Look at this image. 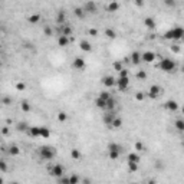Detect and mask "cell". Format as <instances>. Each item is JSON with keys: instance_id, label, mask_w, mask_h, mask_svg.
Wrapping results in <instances>:
<instances>
[{"instance_id": "obj_8", "label": "cell", "mask_w": 184, "mask_h": 184, "mask_svg": "<svg viewBox=\"0 0 184 184\" xmlns=\"http://www.w3.org/2000/svg\"><path fill=\"white\" fill-rule=\"evenodd\" d=\"M161 94H163V88L160 85H151L148 88V97L151 99H157L158 97H161Z\"/></svg>"}, {"instance_id": "obj_30", "label": "cell", "mask_w": 184, "mask_h": 184, "mask_svg": "<svg viewBox=\"0 0 184 184\" xmlns=\"http://www.w3.org/2000/svg\"><path fill=\"white\" fill-rule=\"evenodd\" d=\"M71 157L73 158V160H81V158H82V153H81V150H78V148H72Z\"/></svg>"}, {"instance_id": "obj_19", "label": "cell", "mask_w": 184, "mask_h": 184, "mask_svg": "<svg viewBox=\"0 0 184 184\" xmlns=\"http://www.w3.org/2000/svg\"><path fill=\"white\" fill-rule=\"evenodd\" d=\"M118 10H120V3L115 2V0L109 2L108 6H106V12H108V13H115V12H118Z\"/></svg>"}, {"instance_id": "obj_32", "label": "cell", "mask_w": 184, "mask_h": 184, "mask_svg": "<svg viewBox=\"0 0 184 184\" xmlns=\"http://www.w3.org/2000/svg\"><path fill=\"white\" fill-rule=\"evenodd\" d=\"M127 164H128V170H130L131 173H135V171H138V165H139V163L127 161Z\"/></svg>"}, {"instance_id": "obj_52", "label": "cell", "mask_w": 184, "mask_h": 184, "mask_svg": "<svg viewBox=\"0 0 184 184\" xmlns=\"http://www.w3.org/2000/svg\"><path fill=\"white\" fill-rule=\"evenodd\" d=\"M181 112H183V115H184V106H183V108H181Z\"/></svg>"}, {"instance_id": "obj_14", "label": "cell", "mask_w": 184, "mask_h": 184, "mask_svg": "<svg viewBox=\"0 0 184 184\" xmlns=\"http://www.w3.org/2000/svg\"><path fill=\"white\" fill-rule=\"evenodd\" d=\"M69 42H71L69 36H65V35H58L56 43H58V46H59V48H66V46L69 45Z\"/></svg>"}, {"instance_id": "obj_16", "label": "cell", "mask_w": 184, "mask_h": 184, "mask_svg": "<svg viewBox=\"0 0 184 184\" xmlns=\"http://www.w3.org/2000/svg\"><path fill=\"white\" fill-rule=\"evenodd\" d=\"M27 134H29L32 138H40V125H33V127H30Z\"/></svg>"}, {"instance_id": "obj_10", "label": "cell", "mask_w": 184, "mask_h": 184, "mask_svg": "<svg viewBox=\"0 0 184 184\" xmlns=\"http://www.w3.org/2000/svg\"><path fill=\"white\" fill-rule=\"evenodd\" d=\"M115 116H116L115 111H105V114L102 115V122L109 128L111 127V124H112V121L115 120Z\"/></svg>"}, {"instance_id": "obj_50", "label": "cell", "mask_w": 184, "mask_h": 184, "mask_svg": "<svg viewBox=\"0 0 184 184\" xmlns=\"http://www.w3.org/2000/svg\"><path fill=\"white\" fill-rule=\"evenodd\" d=\"M7 131H9V130H7V128H6V127H4L3 130H2V132H3V134H7Z\"/></svg>"}, {"instance_id": "obj_45", "label": "cell", "mask_w": 184, "mask_h": 184, "mask_svg": "<svg viewBox=\"0 0 184 184\" xmlns=\"http://www.w3.org/2000/svg\"><path fill=\"white\" fill-rule=\"evenodd\" d=\"M118 76H130V72H128V69H121V71H120V75H118Z\"/></svg>"}, {"instance_id": "obj_24", "label": "cell", "mask_w": 184, "mask_h": 184, "mask_svg": "<svg viewBox=\"0 0 184 184\" xmlns=\"http://www.w3.org/2000/svg\"><path fill=\"white\" fill-rule=\"evenodd\" d=\"M115 106H116V99L114 97H111L106 102V108L105 111H115Z\"/></svg>"}, {"instance_id": "obj_15", "label": "cell", "mask_w": 184, "mask_h": 184, "mask_svg": "<svg viewBox=\"0 0 184 184\" xmlns=\"http://www.w3.org/2000/svg\"><path fill=\"white\" fill-rule=\"evenodd\" d=\"M164 108L167 109V111H170V112H176L177 109H178V104H177V101H174V99H168V101L164 104Z\"/></svg>"}, {"instance_id": "obj_43", "label": "cell", "mask_w": 184, "mask_h": 184, "mask_svg": "<svg viewBox=\"0 0 184 184\" xmlns=\"http://www.w3.org/2000/svg\"><path fill=\"white\" fill-rule=\"evenodd\" d=\"M16 89H17V91H25V89H26V83L17 82V83H16Z\"/></svg>"}, {"instance_id": "obj_47", "label": "cell", "mask_w": 184, "mask_h": 184, "mask_svg": "<svg viewBox=\"0 0 184 184\" xmlns=\"http://www.w3.org/2000/svg\"><path fill=\"white\" fill-rule=\"evenodd\" d=\"M89 35L91 36H98V30L97 29H89Z\"/></svg>"}, {"instance_id": "obj_41", "label": "cell", "mask_w": 184, "mask_h": 184, "mask_svg": "<svg viewBox=\"0 0 184 184\" xmlns=\"http://www.w3.org/2000/svg\"><path fill=\"white\" fill-rule=\"evenodd\" d=\"M170 50H171L173 53H180L181 48L178 45H171V46H170Z\"/></svg>"}, {"instance_id": "obj_2", "label": "cell", "mask_w": 184, "mask_h": 184, "mask_svg": "<svg viewBox=\"0 0 184 184\" xmlns=\"http://www.w3.org/2000/svg\"><path fill=\"white\" fill-rule=\"evenodd\" d=\"M163 38L165 40H171V42H178L184 39V27L181 26H173L170 27L168 30H165Z\"/></svg>"}, {"instance_id": "obj_38", "label": "cell", "mask_w": 184, "mask_h": 184, "mask_svg": "<svg viewBox=\"0 0 184 184\" xmlns=\"http://www.w3.org/2000/svg\"><path fill=\"white\" fill-rule=\"evenodd\" d=\"M9 153H10L12 155H17L20 153V150H19V147H17V145H10V148H9Z\"/></svg>"}, {"instance_id": "obj_46", "label": "cell", "mask_w": 184, "mask_h": 184, "mask_svg": "<svg viewBox=\"0 0 184 184\" xmlns=\"http://www.w3.org/2000/svg\"><path fill=\"white\" fill-rule=\"evenodd\" d=\"M134 4L137 7H143L144 6V0H134Z\"/></svg>"}, {"instance_id": "obj_31", "label": "cell", "mask_w": 184, "mask_h": 184, "mask_svg": "<svg viewBox=\"0 0 184 184\" xmlns=\"http://www.w3.org/2000/svg\"><path fill=\"white\" fill-rule=\"evenodd\" d=\"M174 127H176L177 131H184V120L183 118H178V120L174 121Z\"/></svg>"}, {"instance_id": "obj_11", "label": "cell", "mask_w": 184, "mask_h": 184, "mask_svg": "<svg viewBox=\"0 0 184 184\" xmlns=\"http://www.w3.org/2000/svg\"><path fill=\"white\" fill-rule=\"evenodd\" d=\"M130 60L134 66H138L141 62H143V52H138V50H134V52L130 55Z\"/></svg>"}, {"instance_id": "obj_37", "label": "cell", "mask_w": 184, "mask_h": 184, "mask_svg": "<svg viewBox=\"0 0 184 184\" xmlns=\"http://www.w3.org/2000/svg\"><path fill=\"white\" fill-rule=\"evenodd\" d=\"M163 3L167 6V7H176V4H177V0H163Z\"/></svg>"}, {"instance_id": "obj_6", "label": "cell", "mask_w": 184, "mask_h": 184, "mask_svg": "<svg viewBox=\"0 0 184 184\" xmlns=\"http://www.w3.org/2000/svg\"><path fill=\"white\" fill-rule=\"evenodd\" d=\"M115 87H116V89L121 91V92L127 91L128 87H130V76H118V78H116Z\"/></svg>"}, {"instance_id": "obj_1", "label": "cell", "mask_w": 184, "mask_h": 184, "mask_svg": "<svg viewBox=\"0 0 184 184\" xmlns=\"http://www.w3.org/2000/svg\"><path fill=\"white\" fill-rule=\"evenodd\" d=\"M38 155L42 161H52L56 158L58 150L53 145H40L38 148Z\"/></svg>"}, {"instance_id": "obj_26", "label": "cell", "mask_w": 184, "mask_h": 184, "mask_svg": "<svg viewBox=\"0 0 184 184\" xmlns=\"http://www.w3.org/2000/svg\"><path fill=\"white\" fill-rule=\"evenodd\" d=\"M121 127H122V120H121L120 116L116 115L115 120L112 121V124H111V127H109V128H112V130H120Z\"/></svg>"}, {"instance_id": "obj_28", "label": "cell", "mask_w": 184, "mask_h": 184, "mask_svg": "<svg viewBox=\"0 0 184 184\" xmlns=\"http://www.w3.org/2000/svg\"><path fill=\"white\" fill-rule=\"evenodd\" d=\"M104 35H105L108 39H111V40H114V39L116 38V32L114 29H111V27H108V29L104 30Z\"/></svg>"}, {"instance_id": "obj_35", "label": "cell", "mask_w": 184, "mask_h": 184, "mask_svg": "<svg viewBox=\"0 0 184 184\" xmlns=\"http://www.w3.org/2000/svg\"><path fill=\"white\" fill-rule=\"evenodd\" d=\"M20 109H22L23 112H29V111H30L29 101H22V104H20Z\"/></svg>"}, {"instance_id": "obj_39", "label": "cell", "mask_w": 184, "mask_h": 184, "mask_svg": "<svg viewBox=\"0 0 184 184\" xmlns=\"http://www.w3.org/2000/svg\"><path fill=\"white\" fill-rule=\"evenodd\" d=\"M43 33H45V36L50 38V36H53V29L50 26H46L45 29H43Z\"/></svg>"}, {"instance_id": "obj_36", "label": "cell", "mask_w": 184, "mask_h": 184, "mask_svg": "<svg viewBox=\"0 0 184 184\" xmlns=\"http://www.w3.org/2000/svg\"><path fill=\"white\" fill-rule=\"evenodd\" d=\"M79 183H81V178H79L76 174L69 176V184H79Z\"/></svg>"}, {"instance_id": "obj_18", "label": "cell", "mask_w": 184, "mask_h": 184, "mask_svg": "<svg viewBox=\"0 0 184 184\" xmlns=\"http://www.w3.org/2000/svg\"><path fill=\"white\" fill-rule=\"evenodd\" d=\"M55 20H56L58 25H65V23H66V13H65V10H59V12H58Z\"/></svg>"}, {"instance_id": "obj_4", "label": "cell", "mask_w": 184, "mask_h": 184, "mask_svg": "<svg viewBox=\"0 0 184 184\" xmlns=\"http://www.w3.org/2000/svg\"><path fill=\"white\" fill-rule=\"evenodd\" d=\"M106 150H108V157L111 158V160H118L120 158V155L122 154V145L118 143H109L108 145H106Z\"/></svg>"}, {"instance_id": "obj_3", "label": "cell", "mask_w": 184, "mask_h": 184, "mask_svg": "<svg viewBox=\"0 0 184 184\" xmlns=\"http://www.w3.org/2000/svg\"><path fill=\"white\" fill-rule=\"evenodd\" d=\"M158 69L164 72V73H173L177 69V64L176 60L171 59V58H163L160 60V64H158Z\"/></svg>"}, {"instance_id": "obj_12", "label": "cell", "mask_w": 184, "mask_h": 184, "mask_svg": "<svg viewBox=\"0 0 184 184\" xmlns=\"http://www.w3.org/2000/svg\"><path fill=\"white\" fill-rule=\"evenodd\" d=\"M101 82L105 88H112V87H115L116 79H115V76H112V75H105L101 79Z\"/></svg>"}, {"instance_id": "obj_48", "label": "cell", "mask_w": 184, "mask_h": 184, "mask_svg": "<svg viewBox=\"0 0 184 184\" xmlns=\"http://www.w3.org/2000/svg\"><path fill=\"white\" fill-rule=\"evenodd\" d=\"M10 102H12L10 98H3V104H4V105H10Z\"/></svg>"}, {"instance_id": "obj_40", "label": "cell", "mask_w": 184, "mask_h": 184, "mask_svg": "<svg viewBox=\"0 0 184 184\" xmlns=\"http://www.w3.org/2000/svg\"><path fill=\"white\" fill-rule=\"evenodd\" d=\"M112 68L115 69V71L120 72L121 69H124V66H122V64H121L120 60H116V62H114V64H112Z\"/></svg>"}, {"instance_id": "obj_9", "label": "cell", "mask_w": 184, "mask_h": 184, "mask_svg": "<svg viewBox=\"0 0 184 184\" xmlns=\"http://www.w3.org/2000/svg\"><path fill=\"white\" fill-rule=\"evenodd\" d=\"M72 68L75 69V71H85V68H87V62H85L83 58L76 56L75 59H73V62H72Z\"/></svg>"}, {"instance_id": "obj_22", "label": "cell", "mask_w": 184, "mask_h": 184, "mask_svg": "<svg viewBox=\"0 0 184 184\" xmlns=\"http://www.w3.org/2000/svg\"><path fill=\"white\" fill-rule=\"evenodd\" d=\"M73 15H75L76 19H83L87 16V12H85L83 7H75L73 9Z\"/></svg>"}, {"instance_id": "obj_7", "label": "cell", "mask_w": 184, "mask_h": 184, "mask_svg": "<svg viewBox=\"0 0 184 184\" xmlns=\"http://www.w3.org/2000/svg\"><path fill=\"white\" fill-rule=\"evenodd\" d=\"M82 7L85 9L87 15H97L98 13V4L95 3L94 0H88V2H85V4H83Z\"/></svg>"}, {"instance_id": "obj_51", "label": "cell", "mask_w": 184, "mask_h": 184, "mask_svg": "<svg viewBox=\"0 0 184 184\" xmlns=\"http://www.w3.org/2000/svg\"><path fill=\"white\" fill-rule=\"evenodd\" d=\"M181 72H183V73H184V65H183V66H181Z\"/></svg>"}, {"instance_id": "obj_5", "label": "cell", "mask_w": 184, "mask_h": 184, "mask_svg": "<svg viewBox=\"0 0 184 184\" xmlns=\"http://www.w3.org/2000/svg\"><path fill=\"white\" fill-rule=\"evenodd\" d=\"M49 174L52 177H55V178H59V177L65 176V167L60 163H55V164H52L49 167Z\"/></svg>"}, {"instance_id": "obj_20", "label": "cell", "mask_w": 184, "mask_h": 184, "mask_svg": "<svg viewBox=\"0 0 184 184\" xmlns=\"http://www.w3.org/2000/svg\"><path fill=\"white\" fill-rule=\"evenodd\" d=\"M144 26H145L148 30H154L155 26H157V23H155V20L153 19V17H150V16H148V17H145V19H144Z\"/></svg>"}, {"instance_id": "obj_29", "label": "cell", "mask_w": 184, "mask_h": 184, "mask_svg": "<svg viewBox=\"0 0 184 184\" xmlns=\"http://www.w3.org/2000/svg\"><path fill=\"white\" fill-rule=\"evenodd\" d=\"M27 22L32 23V25H36V23L40 22V15L39 13H35V15H30L29 17H27Z\"/></svg>"}, {"instance_id": "obj_17", "label": "cell", "mask_w": 184, "mask_h": 184, "mask_svg": "<svg viewBox=\"0 0 184 184\" xmlns=\"http://www.w3.org/2000/svg\"><path fill=\"white\" fill-rule=\"evenodd\" d=\"M79 48H81V50H82V52H87V53L92 52V45H91L88 40H85V39L79 42Z\"/></svg>"}, {"instance_id": "obj_44", "label": "cell", "mask_w": 184, "mask_h": 184, "mask_svg": "<svg viewBox=\"0 0 184 184\" xmlns=\"http://www.w3.org/2000/svg\"><path fill=\"white\" fill-rule=\"evenodd\" d=\"M144 98H145V95H144L143 92H137V94H135V99H137V101H144Z\"/></svg>"}, {"instance_id": "obj_42", "label": "cell", "mask_w": 184, "mask_h": 184, "mask_svg": "<svg viewBox=\"0 0 184 184\" xmlns=\"http://www.w3.org/2000/svg\"><path fill=\"white\" fill-rule=\"evenodd\" d=\"M135 150L137 151H144L145 150V147H144V144L141 143V141H137L135 143Z\"/></svg>"}, {"instance_id": "obj_13", "label": "cell", "mask_w": 184, "mask_h": 184, "mask_svg": "<svg viewBox=\"0 0 184 184\" xmlns=\"http://www.w3.org/2000/svg\"><path fill=\"white\" fill-rule=\"evenodd\" d=\"M155 58H157V55H155L153 50H145V52H143V62H145V64L154 62Z\"/></svg>"}, {"instance_id": "obj_33", "label": "cell", "mask_w": 184, "mask_h": 184, "mask_svg": "<svg viewBox=\"0 0 184 184\" xmlns=\"http://www.w3.org/2000/svg\"><path fill=\"white\" fill-rule=\"evenodd\" d=\"M69 118V115L66 112H64V111H60V112H58V121L59 122H66Z\"/></svg>"}, {"instance_id": "obj_23", "label": "cell", "mask_w": 184, "mask_h": 184, "mask_svg": "<svg viewBox=\"0 0 184 184\" xmlns=\"http://www.w3.org/2000/svg\"><path fill=\"white\" fill-rule=\"evenodd\" d=\"M127 161H132V163H139L141 161V157H139L138 151L137 153H130L127 155Z\"/></svg>"}, {"instance_id": "obj_49", "label": "cell", "mask_w": 184, "mask_h": 184, "mask_svg": "<svg viewBox=\"0 0 184 184\" xmlns=\"http://www.w3.org/2000/svg\"><path fill=\"white\" fill-rule=\"evenodd\" d=\"M0 168H2V173H4V171H6V163H4V161L0 163Z\"/></svg>"}, {"instance_id": "obj_21", "label": "cell", "mask_w": 184, "mask_h": 184, "mask_svg": "<svg viewBox=\"0 0 184 184\" xmlns=\"http://www.w3.org/2000/svg\"><path fill=\"white\" fill-rule=\"evenodd\" d=\"M95 106H97L98 109H102V111H105V108H106V101L104 99V98H101L99 95H98V97L95 98Z\"/></svg>"}, {"instance_id": "obj_25", "label": "cell", "mask_w": 184, "mask_h": 184, "mask_svg": "<svg viewBox=\"0 0 184 184\" xmlns=\"http://www.w3.org/2000/svg\"><path fill=\"white\" fill-rule=\"evenodd\" d=\"M50 130L45 125H40V138H50Z\"/></svg>"}, {"instance_id": "obj_34", "label": "cell", "mask_w": 184, "mask_h": 184, "mask_svg": "<svg viewBox=\"0 0 184 184\" xmlns=\"http://www.w3.org/2000/svg\"><path fill=\"white\" fill-rule=\"evenodd\" d=\"M137 79L138 81H145L147 79V72L144 71V69H138V72H137Z\"/></svg>"}, {"instance_id": "obj_53", "label": "cell", "mask_w": 184, "mask_h": 184, "mask_svg": "<svg viewBox=\"0 0 184 184\" xmlns=\"http://www.w3.org/2000/svg\"><path fill=\"white\" fill-rule=\"evenodd\" d=\"M181 145H183V147H184V141H183V143H181Z\"/></svg>"}, {"instance_id": "obj_27", "label": "cell", "mask_w": 184, "mask_h": 184, "mask_svg": "<svg viewBox=\"0 0 184 184\" xmlns=\"http://www.w3.org/2000/svg\"><path fill=\"white\" fill-rule=\"evenodd\" d=\"M29 128H30V125L27 124V122H17V125H16V130L17 131H20V132H27L29 131Z\"/></svg>"}]
</instances>
